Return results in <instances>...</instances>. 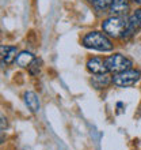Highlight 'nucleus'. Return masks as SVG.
<instances>
[{"mask_svg": "<svg viewBox=\"0 0 141 150\" xmlns=\"http://www.w3.org/2000/svg\"><path fill=\"white\" fill-rule=\"evenodd\" d=\"M27 68H29L30 75H33V76L38 75L39 72H41V68H42V60L41 59H34L31 62V64H30Z\"/></svg>", "mask_w": 141, "mask_h": 150, "instance_id": "13", "label": "nucleus"}, {"mask_svg": "<svg viewBox=\"0 0 141 150\" xmlns=\"http://www.w3.org/2000/svg\"><path fill=\"white\" fill-rule=\"evenodd\" d=\"M129 28L128 15H110L102 22L103 33L111 38H122Z\"/></svg>", "mask_w": 141, "mask_h": 150, "instance_id": "1", "label": "nucleus"}, {"mask_svg": "<svg viewBox=\"0 0 141 150\" xmlns=\"http://www.w3.org/2000/svg\"><path fill=\"white\" fill-rule=\"evenodd\" d=\"M87 1H88V3H92V1H94V0H87Z\"/></svg>", "mask_w": 141, "mask_h": 150, "instance_id": "16", "label": "nucleus"}, {"mask_svg": "<svg viewBox=\"0 0 141 150\" xmlns=\"http://www.w3.org/2000/svg\"><path fill=\"white\" fill-rule=\"evenodd\" d=\"M130 11L129 0H114L111 7L109 8L110 15H128Z\"/></svg>", "mask_w": 141, "mask_h": 150, "instance_id": "7", "label": "nucleus"}, {"mask_svg": "<svg viewBox=\"0 0 141 150\" xmlns=\"http://www.w3.org/2000/svg\"><path fill=\"white\" fill-rule=\"evenodd\" d=\"M105 62L109 72H113V74H118V72H124L126 70H130L132 66H133L132 60L129 57H126L125 55H122V53H114V55L107 56Z\"/></svg>", "mask_w": 141, "mask_h": 150, "instance_id": "3", "label": "nucleus"}, {"mask_svg": "<svg viewBox=\"0 0 141 150\" xmlns=\"http://www.w3.org/2000/svg\"><path fill=\"white\" fill-rule=\"evenodd\" d=\"M34 59H35V57H34V55H33L31 52L23 51V52H20L19 55L16 56L15 63H16V66H19V67L24 68V67H29Z\"/></svg>", "mask_w": 141, "mask_h": 150, "instance_id": "11", "label": "nucleus"}, {"mask_svg": "<svg viewBox=\"0 0 141 150\" xmlns=\"http://www.w3.org/2000/svg\"><path fill=\"white\" fill-rule=\"evenodd\" d=\"M140 78H141V72L138 70L130 68V70H126L124 72L114 74L113 83L117 87H130L133 85H136Z\"/></svg>", "mask_w": 141, "mask_h": 150, "instance_id": "4", "label": "nucleus"}, {"mask_svg": "<svg viewBox=\"0 0 141 150\" xmlns=\"http://www.w3.org/2000/svg\"><path fill=\"white\" fill-rule=\"evenodd\" d=\"M130 1H133L136 4H141V0H130Z\"/></svg>", "mask_w": 141, "mask_h": 150, "instance_id": "15", "label": "nucleus"}, {"mask_svg": "<svg viewBox=\"0 0 141 150\" xmlns=\"http://www.w3.org/2000/svg\"><path fill=\"white\" fill-rule=\"evenodd\" d=\"M6 126H7V119L4 117V116H1V130H4Z\"/></svg>", "mask_w": 141, "mask_h": 150, "instance_id": "14", "label": "nucleus"}, {"mask_svg": "<svg viewBox=\"0 0 141 150\" xmlns=\"http://www.w3.org/2000/svg\"><path fill=\"white\" fill-rule=\"evenodd\" d=\"M91 83L95 89H105L113 83V78H110L107 74H101V75H95L91 78Z\"/></svg>", "mask_w": 141, "mask_h": 150, "instance_id": "10", "label": "nucleus"}, {"mask_svg": "<svg viewBox=\"0 0 141 150\" xmlns=\"http://www.w3.org/2000/svg\"><path fill=\"white\" fill-rule=\"evenodd\" d=\"M114 0H94L92 1V7L96 10L98 12H105V11H109V8L111 7Z\"/></svg>", "mask_w": 141, "mask_h": 150, "instance_id": "12", "label": "nucleus"}, {"mask_svg": "<svg viewBox=\"0 0 141 150\" xmlns=\"http://www.w3.org/2000/svg\"><path fill=\"white\" fill-rule=\"evenodd\" d=\"M82 44L83 47L88 48V49H94V51H99V52H110L113 51L114 48L109 36L102 32H96V30L87 33L86 36L83 37Z\"/></svg>", "mask_w": 141, "mask_h": 150, "instance_id": "2", "label": "nucleus"}, {"mask_svg": "<svg viewBox=\"0 0 141 150\" xmlns=\"http://www.w3.org/2000/svg\"><path fill=\"white\" fill-rule=\"evenodd\" d=\"M87 70L94 75H101V74H107V66H106L105 59L101 57H90L87 60Z\"/></svg>", "mask_w": 141, "mask_h": 150, "instance_id": "5", "label": "nucleus"}, {"mask_svg": "<svg viewBox=\"0 0 141 150\" xmlns=\"http://www.w3.org/2000/svg\"><path fill=\"white\" fill-rule=\"evenodd\" d=\"M0 53H1V63L11 64L15 62L18 56V49L16 47H10V45H1L0 47Z\"/></svg>", "mask_w": 141, "mask_h": 150, "instance_id": "8", "label": "nucleus"}, {"mask_svg": "<svg viewBox=\"0 0 141 150\" xmlns=\"http://www.w3.org/2000/svg\"><path fill=\"white\" fill-rule=\"evenodd\" d=\"M137 30H141V8L136 10V11L129 16V28L126 30L125 36L122 37V40L132 37Z\"/></svg>", "mask_w": 141, "mask_h": 150, "instance_id": "6", "label": "nucleus"}, {"mask_svg": "<svg viewBox=\"0 0 141 150\" xmlns=\"http://www.w3.org/2000/svg\"><path fill=\"white\" fill-rule=\"evenodd\" d=\"M24 104H26V107L30 109V112L33 113H38L39 109H41V104H39V98L38 96L35 94L34 91H26L24 93Z\"/></svg>", "mask_w": 141, "mask_h": 150, "instance_id": "9", "label": "nucleus"}]
</instances>
